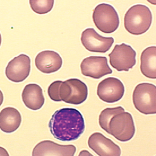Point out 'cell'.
I'll list each match as a JSON object with an SVG mask.
<instances>
[{
    "mask_svg": "<svg viewBox=\"0 0 156 156\" xmlns=\"http://www.w3.org/2000/svg\"><path fill=\"white\" fill-rule=\"evenodd\" d=\"M109 57L111 66L119 72H128L136 64V52L125 43L116 44Z\"/></svg>",
    "mask_w": 156,
    "mask_h": 156,
    "instance_id": "52a82bcc",
    "label": "cell"
},
{
    "mask_svg": "<svg viewBox=\"0 0 156 156\" xmlns=\"http://www.w3.org/2000/svg\"><path fill=\"white\" fill-rule=\"evenodd\" d=\"M3 100H4V96H3V94L2 92V91L0 90V106H1V105L3 103Z\"/></svg>",
    "mask_w": 156,
    "mask_h": 156,
    "instance_id": "603a6c76",
    "label": "cell"
},
{
    "mask_svg": "<svg viewBox=\"0 0 156 156\" xmlns=\"http://www.w3.org/2000/svg\"><path fill=\"white\" fill-rule=\"evenodd\" d=\"M62 81H55L52 83L48 87V93L50 98L56 102L62 101V100L60 97L59 89L60 86L62 83Z\"/></svg>",
    "mask_w": 156,
    "mask_h": 156,
    "instance_id": "ffe728a7",
    "label": "cell"
},
{
    "mask_svg": "<svg viewBox=\"0 0 156 156\" xmlns=\"http://www.w3.org/2000/svg\"><path fill=\"white\" fill-rule=\"evenodd\" d=\"M35 64L42 73L52 74L62 68L63 60L60 54L54 51H44L37 54Z\"/></svg>",
    "mask_w": 156,
    "mask_h": 156,
    "instance_id": "5bb4252c",
    "label": "cell"
},
{
    "mask_svg": "<svg viewBox=\"0 0 156 156\" xmlns=\"http://www.w3.org/2000/svg\"><path fill=\"white\" fill-rule=\"evenodd\" d=\"M49 130L55 139L63 142L77 140L85 129L81 113L75 108H65L56 111L49 123Z\"/></svg>",
    "mask_w": 156,
    "mask_h": 156,
    "instance_id": "6da1fadb",
    "label": "cell"
},
{
    "mask_svg": "<svg viewBox=\"0 0 156 156\" xmlns=\"http://www.w3.org/2000/svg\"><path fill=\"white\" fill-rule=\"evenodd\" d=\"M29 4L35 13L44 15L52 10L54 0H29Z\"/></svg>",
    "mask_w": 156,
    "mask_h": 156,
    "instance_id": "d6986e66",
    "label": "cell"
},
{
    "mask_svg": "<svg viewBox=\"0 0 156 156\" xmlns=\"http://www.w3.org/2000/svg\"><path fill=\"white\" fill-rule=\"evenodd\" d=\"M109 134L119 141L125 142L133 139L136 128L132 115L122 112L113 116L109 123Z\"/></svg>",
    "mask_w": 156,
    "mask_h": 156,
    "instance_id": "5b68a950",
    "label": "cell"
},
{
    "mask_svg": "<svg viewBox=\"0 0 156 156\" xmlns=\"http://www.w3.org/2000/svg\"><path fill=\"white\" fill-rule=\"evenodd\" d=\"M60 97L63 102L80 105L84 102L88 95L87 85L77 78H71L62 81L59 89Z\"/></svg>",
    "mask_w": 156,
    "mask_h": 156,
    "instance_id": "8992f818",
    "label": "cell"
},
{
    "mask_svg": "<svg viewBox=\"0 0 156 156\" xmlns=\"http://www.w3.org/2000/svg\"><path fill=\"white\" fill-rule=\"evenodd\" d=\"M1 41H2V39H1V33H0V46H1Z\"/></svg>",
    "mask_w": 156,
    "mask_h": 156,
    "instance_id": "d4e9b609",
    "label": "cell"
},
{
    "mask_svg": "<svg viewBox=\"0 0 156 156\" xmlns=\"http://www.w3.org/2000/svg\"><path fill=\"white\" fill-rule=\"evenodd\" d=\"M156 86L151 83L139 84L134 89L133 101L136 109L145 114L156 113Z\"/></svg>",
    "mask_w": 156,
    "mask_h": 156,
    "instance_id": "3957f363",
    "label": "cell"
},
{
    "mask_svg": "<svg viewBox=\"0 0 156 156\" xmlns=\"http://www.w3.org/2000/svg\"><path fill=\"white\" fill-rule=\"evenodd\" d=\"M30 58L25 54H20L10 60L5 68L7 78L14 83H21L27 78L30 73Z\"/></svg>",
    "mask_w": 156,
    "mask_h": 156,
    "instance_id": "8fae6325",
    "label": "cell"
},
{
    "mask_svg": "<svg viewBox=\"0 0 156 156\" xmlns=\"http://www.w3.org/2000/svg\"><path fill=\"white\" fill-rule=\"evenodd\" d=\"M79 156H93V155L90 154L89 152H88L87 151L83 150L80 153Z\"/></svg>",
    "mask_w": 156,
    "mask_h": 156,
    "instance_id": "7402d4cb",
    "label": "cell"
},
{
    "mask_svg": "<svg viewBox=\"0 0 156 156\" xmlns=\"http://www.w3.org/2000/svg\"><path fill=\"white\" fill-rule=\"evenodd\" d=\"M76 147L73 145H62L51 140L38 143L34 148L32 156H74Z\"/></svg>",
    "mask_w": 156,
    "mask_h": 156,
    "instance_id": "4fadbf2b",
    "label": "cell"
},
{
    "mask_svg": "<svg viewBox=\"0 0 156 156\" xmlns=\"http://www.w3.org/2000/svg\"><path fill=\"white\" fill-rule=\"evenodd\" d=\"M150 3L153 5H156V0H147Z\"/></svg>",
    "mask_w": 156,
    "mask_h": 156,
    "instance_id": "cb8c5ba5",
    "label": "cell"
},
{
    "mask_svg": "<svg viewBox=\"0 0 156 156\" xmlns=\"http://www.w3.org/2000/svg\"><path fill=\"white\" fill-rule=\"evenodd\" d=\"M156 46L146 48L141 54L140 71L147 78H156Z\"/></svg>",
    "mask_w": 156,
    "mask_h": 156,
    "instance_id": "e0dca14e",
    "label": "cell"
},
{
    "mask_svg": "<svg viewBox=\"0 0 156 156\" xmlns=\"http://www.w3.org/2000/svg\"><path fill=\"white\" fill-rule=\"evenodd\" d=\"M89 147L98 156H120L121 149L100 133L92 134L88 139Z\"/></svg>",
    "mask_w": 156,
    "mask_h": 156,
    "instance_id": "7c38bea8",
    "label": "cell"
},
{
    "mask_svg": "<svg viewBox=\"0 0 156 156\" xmlns=\"http://www.w3.org/2000/svg\"><path fill=\"white\" fill-rule=\"evenodd\" d=\"M9 153L5 149L0 147V156H9Z\"/></svg>",
    "mask_w": 156,
    "mask_h": 156,
    "instance_id": "44dd1931",
    "label": "cell"
},
{
    "mask_svg": "<svg viewBox=\"0 0 156 156\" xmlns=\"http://www.w3.org/2000/svg\"><path fill=\"white\" fill-rule=\"evenodd\" d=\"M81 74L86 77L99 79L112 73L105 57L90 56L83 59L80 65Z\"/></svg>",
    "mask_w": 156,
    "mask_h": 156,
    "instance_id": "30bf717a",
    "label": "cell"
},
{
    "mask_svg": "<svg viewBox=\"0 0 156 156\" xmlns=\"http://www.w3.org/2000/svg\"><path fill=\"white\" fill-rule=\"evenodd\" d=\"M21 97L25 106L33 111L40 109L45 101L42 88L35 83L27 84L23 90Z\"/></svg>",
    "mask_w": 156,
    "mask_h": 156,
    "instance_id": "9a60e30c",
    "label": "cell"
},
{
    "mask_svg": "<svg viewBox=\"0 0 156 156\" xmlns=\"http://www.w3.org/2000/svg\"><path fill=\"white\" fill-rule=\"evenodd\" d=\"M81 41L87 51L104 54L111 49L114 39L112 37H102L93 28H88L82 32Z\"/></svg>",
    "mask_w": 156,
    "mask_h": 156,
    "instance_id": "9c48e42d",
    "label": "cell"
},
{
    "mask_svg": "<svg viewBox=\"0 0 156 156\" xmlns=\"http://www.w3.org/2000/svg\"><path fill=\"white\" fill-rule=\"evenodd\" d=\"M97 95L103 101L112 103L120 100L125 94V86L117 78L108 77L99 83Z\"/></svg>",
    "mask_w": 156,
    "mask_h": 156,
    "instance_id": "ba28073f",
    "label": "cell"
},
{
    "mask_svg": "<svg viewBox=\"0 0 156 156\" xmlns=\"http://www.w3.org/2000/svg\"><path fill=\"white\" fill-rule=\"evenodd\" d=\"M20 112L15 108L7 107L0 112V129L5 133L16 131L21 123Z\"/></svg>",
    "mask_w": 156,
    "mask_h": 156,
    "instance_id": "2e32d148",
    "label": "cell"
},
{
    "mask_svg": "<svg viewBox=\"0 0 156 156\" xmlns=\"http://www.w3.org/2000/svg\"><path fill=\"white\" fill-rule=\"evenodd\" d=\"M92 20L97 28L105 34L114 32L120 24L116 10L112 5L106 3L100 4L95 7Z\"/></svg>",
    "mask_w": 156,
    "mask_h": 156,
    "instance_id": "277c9868",
    "label": "cell"
},
{
    "mask_svg": "<svg viewBox=\"0 0 156 156\" xmlns=\"http://www.w3.org/2000/svg\"><path fill=\"white\" fill-rule=\"evenodd\" d=\"M153 15L146 5L137 4L130 7L124 17V26L131 34L140 35L147 32L151 27Z\"/></svg>",
    "mask_w": 156,
    "mask_h": 156,
    "instance_id": "7a4b0ae2",
    "label": "cell"
},
{
    "mask_svg": "<svg viewBox=\"0 0 156 156\" xmlns=\"http://www.w3.org/2000/svg\"><path fill=\"white\" fill-rule=\"evenodd\" d=\"M124 111H125V109L122 106H117L112 108L105 109L101 112L99 115L98 122L100 127L106 132H107L108 134H109V123L110 122L111 119L115 115Z\"/></svg>",
    "mask_w": 156,
    "mask_h": 156,
    "instance_id": "ac0fdd59",
    "label": "cell"
}]
</instances>
